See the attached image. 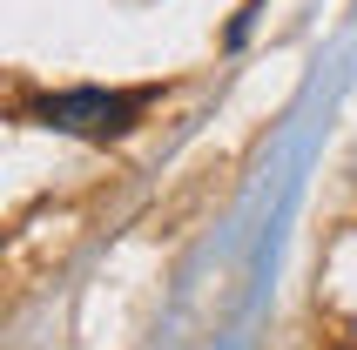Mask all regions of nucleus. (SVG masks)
<instances>
[{
  "label": "nucleus",
  "mask_w": 357,
  "mask_h": 350,
  "mask_svg": "<svg viewBox=\"0 0 357 350\" xmlns=\"http://www.w3.org/2000/svg\"><path fill=\"white\" fill-rule=\"evenodd\" d=\"M149 88H68V95H40L34 101V121L40 128H68V135H88V142H108V135H128L149 108Z\"/></svg>",
  "instance_id": "1"
}]
</instances>
